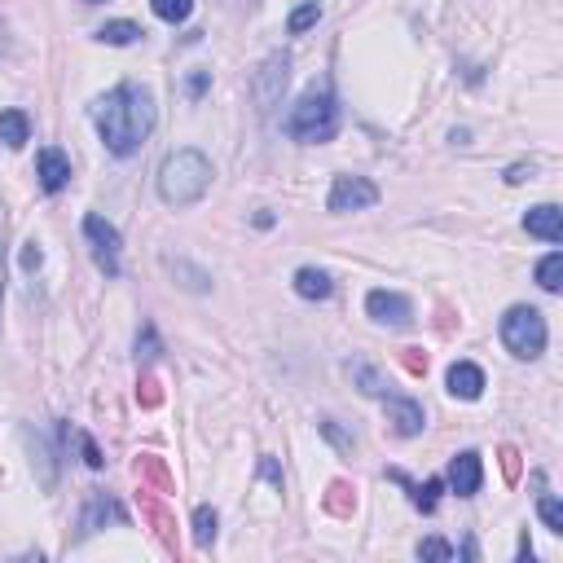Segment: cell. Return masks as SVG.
<instances>
[{"mask_svg": "<svg viewBox=\"0 0 563 563\" xmlns=\"http://www.w3.org/2000/svg\"><path fill=\"white\" fill-rule=\"evenodd\" d=\"M445 383H449V396H458V401H480L484 370L476 366V361H454L445 374Z\"/></svg>", "mask_w": 563, "mask_h": 563, "instance_id": "7c38bea8", "label": "cell"}, {"mask_svg": "<svg viewBox=\"0 0 563 563\" xmlns=\"http://www.w3.org/2000/svg\"><path fill=\"white\" fill-rule=\"evenodd\" d=\"M449 489L458 493V498H476L480 493V484H484V462L476 449H462V454L449 458Z\"/></svg>", "mask_w": 563, "mask_h": 563, "instance_id": "9c48e42d", "label": "cell"}, {"mask_svg": "<svg viewBox=\"0 0 563 563\" xmlns=\"http://www.w3.org/2000/svg\"><path fill=\"white\" fill-rule=\"evenodd\" d=\"M27 440H31V445H36V462H40V484H44V489H53V480H58V467H53V454H49V445H44V440L40 436H31V427H27Z\"/></svg>", "mask_w": 563, "mask_h": 563, "instance_id": "4316f807", "label": "cell"}, {"mask_svg": "<svg viewBox=\"0 0 563 563\" xmlns=\"http://www.w3.org/2000/svg\"><path fill=\"white\" fill-rule=\"evenodd\" d=\"M159 357V335H154V326L146 322L141 326V339H137V361H154Z\"/></svg>", "mask_w": 563, "mask_h": 563, "instance_id": "f1b7e54d", "label": "cell"}, {"mask_svg": "<svg viewBox=\"0 0 563 563\" xmlns=\"http://www.w3.org/2000/svg\"><path fill=\"white\" fill-rule=\"evenodd\" d=\"M379 203V185L370 181V176H335V185H330V198L326 207L335 216H348V212H366V207Z\"/></svg>", "mask_w": 563, "mask_h": 563, "instance_id": "8992f818", "label": "cell"}, {"mask_svg": "<svg viewBox=\"0 0 563 563\" xmlns=\"http://www.w3.org/2000/svg\"><path fill=\"white\" fill-rule=\"evenodd\" d=\"M172 269V278H181V286L185 291H207V286H212V278H207L203 269H194L190 260H163Z\"/></svg>", "mask_w": 563, "mask_h": 563, "instance_id": "ffe728a7", "label": "cell"}, {"mask_svg": "<svg viewBox=\"0 0 563 563\" xmlns=\"http://www.w3.org/2000/svg\"><path fill=\"white\" fill-rule=\"evenodd\" d=\"M84 5H106V0H84Z\"/></svg>", "mask_w": 563, "mask_h": 563, "instance_id": "d590c367", "label": "cell"}, {"mask_svg": "<svg viewBox=\"0 0 563 563\" xmlns=\"http://www.w3.org/2000/svg\"><path fill=\"white\" fill-rule=\"evenodd\" d=\"M84 238L93 242L97 269H102L106 278H119V251H124V238H119V229L110 225V220H102V216H84Z\"/></svg>", "mask_w": 563, "mask_h": 563, "instance_id": "52a82bcc", "label": "cell"}, {"mask_svg": "<svg viewBox=\"0 0 563 563\" xmlns=\"http://www.w3.org/2000/svg\"><path fill=\"white\" fill-rule=\"evenodd\" d=\"M260 476H264V480H273V484L282 489V471H278V462H273V458H264V462H260Z\"/></svg>", "mask_w": 563, "mask_h": 563, "instance_id": "d6a6232c", "label": "cell"}, {"mask_svg": "<svg viewBox=\"0 0 563 563\" xmlns=\"http://www.w3.org/2000/svg\"><path fill=\"white\" fill-rule=\"evenodd\" d=\"M0 141H5L9 150L27 146V141H31V119H27V110H0Z\"/></svg>", "mask_w": 563, "mask_h": 563, "instance_id": "2e32d148", "label": "cell"}, {"mask_svg": "<svg viewBox=\"0 0 563 563\" xmlns=\"http://www.w3.org/2000/svg\"><path fill=\"white\" fill-rule=\"evenodd\" d=\"M286 84H291V53H269V58L256 66V75H251V97H256L260 115H269L273 106H282Z\"/></svg>", "mask_w": 563, "mask_h": 563, "instance_id": "5b68a950", "label": "cell"}, {"mask_svg": "<svg viewBox=\"0 0 563 563\" xmlns=\"http://www.w3.org/2000/svg\"><path fill=\"white\" fill-rule=\"evenodd\" d=\"M440 489H445V480H427V484H410V502L418 506V511L432 515L436 502H440Z\"/></svg>", "mask_w": 563, "mask_h": 563, "instance_id": "cb8c5ba5", "label": "cell"}, {"mask_svg": "<svg viewBox=\"0 0 563 563\" xmlns=\"http://www.w3.org/2000/svg\"><path fill=\"white\" fill-rule=\"evenodd\" d=\"M348 374L361 383V392H366V396H388V379H383L374 366H361V361H357V366H348Z\"/></svg>", "mask_w": 563, "mask_h": 563, "instance_id": "7402d4cb", "label": "cell"}, {"mask_svg": "<svg viewBox=\"0 0 563 563\" xmlns=\"http://www.w3.org/2000/svg\"><path fill=\"white\" fill-rule=\"evenodd\" d=\"M317 432H322V436L330 440V445L339 449V454H348V458H352V449H357V436H348L344 427L335 423V418H322V423H317Z\"/></svg>", "mask_w": 563, "mask_h": 563, "instance_id": "d4e9b609", "label": "cell"}, {"mask_svg": "<svg viewBox=\"0 0 563 563\" xmlns=\"http://www.w3.org/2000/svg\"><path fill=\"white\" fill-rule=\"evenodd\" d=\"M383 414H388L396 436H418L427 427V414L414 396H383Z\"/></svg>", "mask_w": 563, "mask_h": 563, "instance_id": "30bf717a", "label": "cell"}, {"mask_svg": "<svg viewBox=\"0 0 563 563\" xmlns=\"http://www.w3.org/2000/svg\"><path fill=\"white\" fill-rule=\"evenodd\" d=\"M106 520H115V524H128V515H124V506H119L115 498H106V493H93L84 506V515H80V533H97V528H106Z\"/></svg>", "mask_w": 563, "mask_h": 563, "instance_id": "4fadbf2b", "label": "cell"}, {"mask_svg": "<svg viewBox=\"0 0 563 563\" xmlns=\"http://www.w3.org/2000/svg\"><path fill=\"white\" fill-rule=\"evenodd\" d=\"M537 286H542L546 295L563 291V251H550V256L537 260Z\"/></svg>", "mask_w": 563, "mask_h": 563, "instance_id": "ac0fdd59", "label": "cell"}, {"mask_svg": "<svg viewBox=\"0 0 563 563\" xmlns=\"http://www.w3.org/2000/svg\"><path fill=\"white\" fill-rule=\"evenodd\" d=\"M36 176H40V190L44 194H58V190H66L71 185V159H66L62 150H40L36 154Z\"/></svg>", "mask_w": 563, "mask_h": 563, "instance_id": "8fae6325", "label": "cell"}, {"mask_svg": "<svg viewBox=\"0 0 563 563\" xmlns=\"http://www.w3.org/2000/svg\"><path fill=\"white\" fill-rule=\"evenodd\" d=\"M40 260H44V251L36 247V242H27V251H22V269L36 273V269H40Z\"/></svg>", "mask_w": 563, "mask_h": 563, "instance_id": "1f68e13d", "label": "cell"}, {"mask_svg": "<svg viewBox=\"0 0 563 563\" xmlns=\"http://www.w3.org/2000/svg\"><path fill=\"white\" fill-rule=\"evenodd\" d=\"M207 84H212V71H194L190 80H185V93H190V102H198V97L207 93Z\"/></svg>", "mask_w": 563, "mask_h": 563, "instance_id": "4dcf8cb0", "label": "cell"}, {"mask_svg": "<svg viewBox=\"0 0 563 563\" xmlns=\"http://www.w3.org/2000/svg\"><path fill=\"white\" fill-rule=\"evenodd\" d=\"M537 515H542V524L550 533H563V502L555 493H542V498H537Z\"/></svg>", "mask_w": 563, "mask_h": 563, "instance_id": "484cf974", "label": "cell"}, {"mask_svg": "<svg viewBox=\"0 0 563 563\" xmlns=\"http://www.w3.org/2000/svg\"><path fill=\"white\" fill-rule=\"evenodd\" d=\"M498 335H502V348L511 352L515 361H537L546 352V339H550L546 313L542 308H533V304L506 308L502 322H498Z\"/></svg>", "mask_w": 563, "mask_h": 563, "instance_id": "277c9868", "label": "cell"}, {"mask_svg": "<svg viewBox=\"0 0 563 563\" xmlns=\"http://www.w3.org/2000/svg\"><path fill=\"white\" fill-rule=\"evenodd\" d=\"M75 440H80V449H84V462H88V467H93V471H102V467H106L102 449H97V445H93V440H88L84 432H75Z\"/></svg>", "mask_w": 563, "mask_h": 563, "instance_id": "f546056e", "label": "cell"}, {"mask_svg": "<svg viewBox=\"0 0 563 563\" xmlns=\"http://www.w3.org/2000/svg\"><path fill=\"white\" fill-rule=\"evenodd\" d=\"M506 181H511V185H520V181H533V168H524V163H520V168H511V172H506Z\"/></svg>", "mask_w": 563, "mask_h": 563, "instance_id": "e575fe53", "label": "cell"}, {"mask_svg": "<svg viewBox=\"0 0 563 563\" xmlns=\"http://www.w3.org/2000/svg\"><path fill=\"white\" fill-rule=\"evenodd\" d=\"M97 40L115 44V49H128V44L141 40V27L137 22H128V18H115V22H106V27H97Z\"/></svg>", "mask_w": 563, "mask_h": 563, "instance_id": "e0dca14e", "label": "cell"}, {"mask_svg": "<svg viewBox=\"0 0 563 563\" xmlns=\"http://www.w3.org/2000/svg\"><path fill=\"white\" fill-rule=\"evenodd\" d=\"M286 137L291 141H304V146H322L339 132V102L330 88H313V93H304L300 102L291 106V115L282 119Z\"/></svg>", "mask_w": 563, "mask_h": 563, "instance_id": "3957f363", "label": "cell"}, {"mask_svg": "<svg viewBox=\"0 0 563 563\" xmlns=\"http://www.w3.org/2000/svg\"><path fill=\"white\" fill-rule=\"evenodd\" d=\"M150 9H154V18H163V22H185L194 14V0H150Z\"/></svg>", "mask_w": 563, "mask_h": 563, "instance_id": "603a6c76", "label": "cell"}, {"mask_svg": "<svg viewBox=\"0 0 563 563\" xmlns=\"http://www.w3.org/2000/svg\"><path fill=\"white\" fill-rule=\"evenodd\" d=\"M212 181H216V168H212V159H207L203 150H194V146H185V150H172L168 159L159 163V176H154V185H159V198L168 207H194V203H203V194L212 190Z\"/></svg>", "mask_w": 563, "mask_h": 563, "instance_id": "7a4b0ae2", "label": "cell"}, {"mask_svg": "<svg viewBox=\"0 0 563 563\" xmlns=\"http://www.w3.org/2000/svg\"><path fill=\"white\" fill-rule=\"evenodd\" d=\"M317 18H322V5H317V0H304V5L291 9V18H286V31H291V36H304L308 27H317Z\"/></svg>", "mask_w": 563, "mask_h": 563, "instance_id": "44dd1931", "label": "cell"}, {"mask_svg": "<svg viewBox=\"0 0 563 563\" xmlns=\"http://www.w3.org/2000/svg\"><path fill=\"white\" fill-rule=\"evenodd\" d=\"M366 313L379 326H392V330H405L414 322V304L405 300L401 291H370L366 295Z\"/></svg>", "mask_w": 563, "mask_h": 563, "instance_id": "ba28073f", "label": "cell"}, {"mask_svg": "<svg viewBox=\"0 0 563 563\" xmlns=\"http://www.w3.org/2000/svg\"><path fill=\"white\" fill-rule=\"evenodd\" d=\"M295 295L300 300H330L335 295V282H330L326 269H313V264H304V269H295Z\"/></svg>", "mask_w": 563, "mask_h": 563, "instance_id": "9a60e30c", "label": "cell"}, {"mask_svg": "<svg viewBox=\"0 0 563 563\" xmlns=\"http://www.w3.org/2000/svg\"><path fill=\"white\" fill-rule=\"evenodd\" d=\"M418 559H432V563H449V559H454V546H449L445 537H427V542H418Z\"/></svg>", "mask_w": 563, "mask_h": 563, "instance_id": "83f0119b", "label": "cell"}, {"mask_svg": "<svg viewBox=\"0 0 563 563\" xmlns=\"http://www.w3.org/2000/svg\"><path fill=\"white\" fill-rule=\"evenodd\" d=\"M93 124L102 146L115 154V159H128L146 146V137L159 124V106H154V93L146 84H115L106 97H97L93 106Z\"/></svg>", "mask_w": 563, "mask_h": 563, "instance_id": "6da1fadb", "label": "cell"}, {"mask_svg": "<svg viewBox=\"0 0 563 563\" xmlns=\"http://www.w3.org/2000/svg\"><path fill=\"white\" fill-rule=\"evenodd\" d=\"M0 304H5V225H0Z\"/></svg>", "mask_w": 563, "mask_h": 563, "instance_id": "836d02e7", "label": "cell"}, {"mask_svg": "<svg viewBox=\"0 0 563 563\" xmlns=\"http://www.w3.org/2000/svg\"><path fill=\"white\" fill-rule=\"evenodd\" d=\"M524 229L533 238H542V242H563V212L555 203H542V207H533V212L524 216Z\"/></svg>", "mask_w": 563, "mask_h": 563, "instance_id": "5bb4252c", "label": "cell"}, {"mask_svg": "<svg viewBox=\"0 0 563 563\" xmlns=\"http://www.w3.org/2000/svg\"><path fill=\"white\" fill-rule=\"evenodd\" d=\"M216 533H220V515H216V506H198L194 511V546L198 550H207L216 542Z\"/></svg>", "mask_w": 563, "mask_h": 563, "instance_id": "d6986e66", "label": "cell"}]
</instances>
